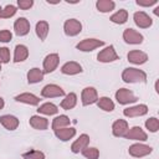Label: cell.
<instances>
[{
	"label": "cell",
	"instance_id": "33",
	"mask_svg": "<svg viewBox=\"0 0 159 159\" xmlns=\"http://www.w3.org/2000/svg\"><path fill=\"white\" fill-rule=\"evenodd\" d=\"M145 128H147L149 132H152V133L158 132V129H159V120H158V118L150 117L149 119H147V120H145Z\"/></svg>",
	"mask_w": 159,
	"mask_h": 159
},
{
	"label": "cell",
	"instance_id": "10",
	"mask_svg": "<svg viewBox=\"0 0 159 159\" xmlns=\"http://www.w3.org/2000/svg\"><path fill=\"white\" fill-rule=\"evenodd\" d=\"M58 62H60V57L57 53H50L45 57L43 60V73H51L53 72L57 66H58Z\"/></svg>",
	"mask_w": 159,
	"mask_h": 159
},
{
	"label": "cell",
	"instance_id": "43",
	"mask_svg": "<svg viewBox=\"0 0 159 159\" xmlns=\"http://www.w3.org/2000/svg\"><path fill=\"white\" fill-rule=\"evenodd\" d=\"M0 71H1V62H0Z\"/></svg>",
	"mask_w": 159,
	"mask_h": 159
},
{
	"label": "cell",
	"instance_id": "11",
	"mask_svg": "<svg viewBox=\"0 0 159 159\" xmlns=\"http://www.w3.org/2000/svg\"><path fill=\"white\" fill-rule=\"evenodd\" d=\"M133 19H134L135 25L138 27H142V29H148V27H150L153 25V20L144 11H137V12H134Z\"/></svg>",
	"mask_w": 159,
	"mask_h": 159
},
{
	"label": "cell",
	"instance_id": "5",
	"mask_svg": "<svg viewBox=\"0 0 159 159\" xmlns=\"http://www.w3.org/2000/svg\"><path fill=\"white\" fill-rule=\"evenodd\" d=\"M97 60L99 62H104V63L113 62V61L118 60V55H117V52L114 50V46L109 45L106 48H103L102 51H99V53L97 55Z\"/></svg>",
	"mask_w": 159,
	"mask_h": 159
},
{
	"label": "cell",
	"instance_id": "7",
	"mask_svg": "<svg viewBox=\"0 0 159 159\" xmlns=\"http://www.w3.org/2000/svg\"><path fill=\"white\" fill-rule=\"evenodd\" d=\"M41 96L45 98H55V97H62L65 96V91L57 86V84H46L42 91H41Z\"/></svg>",
	"mask_w": 159,
	"mask_h": 159
},
{
	"label": "cell",
	"instance_id": "8",
	"mask_svg": "<svg viewBox=\"0 0 159 159\" xmlns=\"http://www.w3.org/2000/svg\"><path fill=\"white\" fill-rule=\"evenodd\" d=\"M63 30L67 36H76L82 31V24L76 19H70L65 22Z\"/></svg>",
	"mask_w": 159,
	"mask_h": 159
},
{
	"label": "cell",
	"instance_id": "28",
	"mask_svg": "<svg viewBox=\"0 0 159 159\" xmlns=\"http://www.w3.org/2000/svg\"><path fill=\"white\" fill-rule=\"evenodd\" d=\"M109 20H111L112 22H114V24L122 25V24L127 22V20H128V11L124 10V9H120V10H118L116 14H113V15L109 17Z\"/></svg>",
	"mask_w": 159,
	"mask_h": 159
},
{
	"label": "cell",
	"instance_id": "40",
	"mask_svg": "<svg viewBox=\"0 0 159 159\" xmlns=\"http://www.w3.org/2000/svg\"><path fill=\"white\" fill-rule=\"evenodd\" d=\"M4 106H5V102H4V99L0 97V109H2V108H4Z\"/></svg>",
	"mask_w": 159,
	"mask_h": 159
},
{
	"label": "cell",
	"instance_id": "21",
	"mask_svg": "<svg viewBox=\"0 0 159 159\" xmlns=\"http://www.w3.org/2000/svg\"><path fill=\"white\" fill-rule=\"evenodd\" d=\"M61 72L63 75H68V76H72V75H77V73H81L82 72V66L75 61H70V62H66L62 67H61Z\"/></svg>",
	"mask_w": 159,
	"mask_h": 159
},
{
	"label": "cell",
	"instance_id": "37",
	"mask_svg": "<svg viewBox=\"0 0 159 159\" xmlns=\"http://www.w3.org/2000/svg\"><path fill=\"white\" fill-rule=\"evenodd\" d=\"M12 34L9 30H0V42H10Z\"/></svg>",
	"mask_w": 159,
	"mask_h": 159
},
{
	"label": "cell",
	"instance_id": "16",
	"mask_svg": "<svg viewBox=\"0 0 159 159\" xmlns=\"http://www.w3.org/2000/svg\"><path fill=\"white\" fill-rule=\"evenodd\" d=\"M128 129V123L124 119H117L112 125V133L114 137H124Z\"/></svg>",
	"mask_w": 159,
	"mask_h": 159
},
{
	"label": "cell",
	"instance_id": "24",
	"mask_svg": "<svg viewBox=\"0 0 159 159\" xmlns=\"http://www.w3.org/2000/svg\"><path fill=\"white\" fill-rule=\"evenodd\" d=\"M43 76H45V73L42 70L34 67L27 72V82L29 83H39L43 80Z\"/></svg>",
	"mask_w": 159,
	"mask_h": 159
},
{
	"label": "cell",
	"instance_id": "20",
	"mask_svg": "<svg viewBox=\"0 0 159 159\" xmlns=\"http://www.w3.org/2000/svg\"><path fill=\"white\" fill-rule=\"evenodd\" d=\"M0 123L7 130H15L19 127V119L15 116H11V114H4V116H1L0 117Z\"/></svg>",
	"mask_w": 159,
	"mask_h": 159
},
{
	"label": "cell",
	"instance_id": "30",
	"mask_svg": "<svg viewBox=\"0 0 159 159\" xmlns=\"http://www.w3.org/2000/svg\"><path fill=\"white\" fill-rule=\"evenodd\" d=\"M114 6H116V2L112 0H98L96 2V7L101 12H109L114 9Z\"/></svg>",
	"mask_w": 159,
	"mask_h": 159
},
{
	"label": "cell",
	"instance_id": "2",
	"mask_svg": "<svg viewBox=\"0 0 159 159\" xmlns=\"http://www.w3.org/2000/svg\"><path fill=\"white\" fill-rule=\"evenodd\" d=\"M104 42L102 40H97V39H84L81 42H78L76 45L77 50L83 51V52H88V51H93L101 46H103Z\"/></svg>",
	"mask_w": 159,
	"mask_h": 159
},
{
	"label": "cell",
	"instance_id": "3",
	"mask_svg": "<svg viewBox=\"0 0 159 159\" xmlns=\"http://www.w3.org/2000/svg\"><path fill=\"white\" fill-rule=\"evenodd\" d=\"M116 99L119 104H129V103H134L138 98L134 96V93L130 89L119 88L116 92Z\"/></svg>",
	"mask_w": 159,
	"mask_h": 159
},
{
	"label": "cell",
	"instance_id": "12",
	"mask_svg": "<svg viewBox=\"0 0 159 159\" xmlns=\"http://www.w3.org/2000/svg\"><path fill=\"white\" fill-rule=\"evenodd\" d=\"M147 113H148V106L147 104H137V106H133V107H128L123 111V114L125 117H129V118L142 117Z\"/></svg>",
	"mask_w": 159,
	"mask_h": 159
},
{
	"label": "cell",
	"instance_id": "13",
	"mask_svg": "<svg viewBox=\"0 0 159 159\" xmlns=\"http://www.w3.org/2000/svg\"><path fill=\"white\" fill-rule=\"evenodd\" d=\"M14 30H15V34L17 36L27 35L29 31H30V22H29V20L25 19V17H19L14 22Z\"/></svg>",
	"mask_w": 159,
	"mask_h": 159
},
{
	"label": "cell",
	"instance_id": "31",
	"mask_svg": "<svg viewBox=\"0 0 159 159\" xmlns=\"http://www.w3.org/2000/svg\"><path fill=\"white\" fill-rule=\"evenodd\" d=\"M97 106H98L101 109H103L104 112H112V111L114 109V103H113V101H112L111 98H108V97H101V98H98Z\"/></svg>",
	"mask_w": 159,
	"mask_h": 159
},
{
	"label": "cell",
	"instance_id": "25",
	"mask_svg": "<svg viewBox=\"0 0 159 159\" xmlns=\"http://www.w3.org/2000/svg\"><path fill=\"white\" fill-rule=\"evenodd\" d=\"M36 35L40 37L41 41H45L47 35H48V30H50V26H48V22L47 21H39L36 24Z\"/></svg>",
	"mask_w": 159,
	"mask_h": 159
},
{
	"label": "cell",
	"instance_id": "35",
	"mask_svg": "<svg viewBox=\"0 0 159 159\" xmlns=\"http://www.w3.org/2000/svg\"><path fill=\"white\" fill-rule=\"evenodd\" d=\"M16 14V6H14V5H6L2 10H1V17H4V19H9V17H11V16H14Z\"/></svg>",
	"mask_w": 159,
	"mask_h": 159
},
{
	"label": "cell",
	"instance_id": "17",
	"mask_svg": "<svg viewBox=\"0 0 159 159\" xmlns=\"http://www.w3.org/2000/svg\"><path fill=\"white\" fill-rule=\"evenodd\" d=\"M89 144V137L87 134H81L78 137V139H76L72 145H71V150L72 153H80L82 152L84 148H87Z\"/></svg>",
	"mask_w": 159,
	"mask_h": 159
},
{
	"label": "cell",
	"instance_id": "1",
	"mask_svg": "<svg viewBox=\"0 0 159 159\" xmlns=\"http://www.w3.org/2000/svg\"><path fill=\"white\" fill-rule=\"evenodd\" d=\"M122 80L125 83H139L147 81V73L143 70H138L134 67L125 68L122 73Z\"/></svg>",
	"mask_w": 159,
	"mask_h": 159
},
{
	"label": "cell",
	"instance_id": "39",
	"mask_svg": "<svg viewBox=\"0 0 159 159\" xmlns=\"http://www.w3.org/2000/svg\"><path fill=\"white\" fill-rule=\"evenodd\" d=\"M154 4H157V0H137V5H139V6H152V5H154Z\"/></svg>",
	"mask_w": 159,
	"mask_h": 159
},
{
	"label": "cell",
	"instance_id": "18",
	"mask_svg": "<svg viewBox=\"0 0 159 159\" xmlns=\"http://www.w3.org/2000/svg\"><path fill=\"white\" fill-rule=\"evenodd\" d=\"M15 101L16 102H21V103H25V104H30V106H37L40 103V98L32 93H29V92H25V93H21V94H17L15 97Z\"/></svg>",
	"mask_w": 159,
	"mask_h": 159
},
{
	"label": "cell",
	"instance_id": "34",
	"mask_svg": "<svg viewBox=\"0 0 159 159\" xmlns=\"http://www.w3.org/2000/svg\"><path fill=\"white\" fill-rule=\"evenodd\" d=\"M22 158L24 159H45V154L40 150H35V149H31L26 153L22 154Z\"/></svg>",
	"mask_w": 159,
	"mask_h": 159
},
{
	"label": "cell",
	"instance_id": "22",
	"mask_svg": "<svg viewBox=\"0 0 159 159\" xmlns=\"http://www.w3.org/2000/svg\"><path fill=\"white\" fill-rule=\"evenodd\" d=\"M30 125L37 130H45L48 127V120L40 116H32L30 118Z\"/></svg>",
	"mask_w": 159,
	"mask_h": 159
},
{
	"label": "cell",
	"instance_id": "41",
	"mask_svg": "<svg viewBox=\"0 0 159 159\" xmlns=\"http://www.w3.org/2000/svg\"><path fill=\"white\" fill-rule=\"evenodd\" d=\"M154 14H155L157 16H159V6H157V7H155V10H154Z\"/></svg>",
	"mask_w": 159,
	"mask_h": 159
},
{
	"label": "cell",
	"instance_id": "32",
	"mask_svg": "<svg viewBox=\"0 0 159 159\" xmlns=\"http://www.w3.org/2000/svg\"><path fill=\"white\" fill-rule=\"evenodd\" d=\"M81 153L87 159H98V157H99V150L97 148H93V147H87Z\"/></svg>",
	"mask_w": 159,
	"mask_h": 159
},
{
	"label": "cell",
	"instance_id": "36",
	"mask_svg": "<svg viewBox=\"0 0 159 159\" xmlns=\"http://www.w3.org/2000/svg\"><path fill=\"white\" fill-rule=\"evenodd\" d=\"M10 61V50L7 47H0V62L7 63Z\"/></svg>",
	"mask_w": 159,
	"mask_h": 159
},
{
	"label": "cell",
	"instance_id": "14",
	"mask_svg": "<svg viewBox=\"0 0 159 159\" xmlns=\"http://www.w3.org/2000/svg\"><path fill=\"white\" fill-rule=\"evenodd\" d=\"M124 137L127 139H130V140H142V142H144V140L148 139L147 133L140 127H138V125L132 127L130 129H128V132H127V134Z\"/></svg>",
	"mask_w": 159,
	"mask_h": 159
},
{
	"label": "cell",
	"instance_id": "9",
	"mask_svg": "<svg viewBox=\"0 0 159 159\" xmlns=\"http://www.w3.org/2000/svg\"><path fill=\"white\" fill-rule=\"evenodd\" d=\"M123 40L130 45H139L143 42V35L134 29H125L123 31Z\"/></svg>",
	"mask_w": 159,
	"mask_h": 159
},
{
	"label": "cell",
	"instance_id": "23",
	"mask_svg": "<svg viewBox=\"0 0 159 159\" xmlns=\"http://www.w3.org/2000/svg\"><path fill=\"white\" fill-rule=\"evenodd\" d=\"M29 57V48L25 45H16L14 52V62H22Z\"/></svg>",
	"mask_w": 159,
	"mask_h": 159
},
{
	"label": "cell",
	"instance_id": "27",
	"mask_svg": "<svg viewBox=\"0 0 159 159\" xmlns=\"http://www.w3.org/2000/svg\"><path fill=\"white\" fill-rule=\"evenodd\" d=\"M76 103H77V96H76V93L71 92V93L66 94L65 99H62L61 107L63 109H66V111H70V109H72L76 106Z\"/></svg>",
	"mask_w": 159,
	"mask_h": 159
},
{
	"label": "cell",
	"instance_id": "42",
	"mask_svg": "<svg viewBox=\"0 0 159 159\" xmlns=\"http://www.w3.org/2000/svg\"><path fill=\"white\" fill-rule=\"evenodd\" d=\"M1 10H2V9H1V6H0V17H1Z\"/></svg>",
	"mask_w": 159,
	"mask_h": 159
},
{
	"label": "cell",
	"instance_id": "29",
	"mask_svg": "<svg viewBox=\"0 0 159 159\" xmlns=\"http://www.w3.org/2000/svg\"><path fill=\"white\" fill-rule=\"evenodd\" d=\"M37 112H39V113H41V114L52 116V114H56V113L58 112V108H57V106H56V104L47 102V103L41 104V106L37 108Z\"/></svg>",
	"mask_w": 159,
	"mask_h": 159
},
{
	"label": "cell",
	"instance_id": "38",
	"mask_svg": "<svg viewBox=\"0 0 159 159\" xmlns=\"http://www.w3.org/2000/svg\"><path fill=\"white\" fill-rule=\"evenodd\" d=\"M32 5H34L32 0H17V6L21 10H29Z\"/></svg>",
	"mask_w": 159,
	"mask_h": 159
},
{
	"label": "cell",
	"instance_id": "19",
	"mask_svg": "<svg viewBox=\"0 0 159 159\" xmlns=\"http://www.w3.org/2000/svg\"><path fill=\"white\" fill-rule=\"evenodd\" d=\"M55 135L62 140V142H67L70 139H72L76 135V129L73 127H66V128H60L55 130Z\"/></svg>",
	"mask_w": 159,
	"mask_h": 159
},
{
	"label": "cell",
	"instance_id": "15",
	"mask_svg": "<svg viewBox=\"0 0 159 159\" xmlns=\"http://www.w3.org/2000/svg\"><path fill=\"white\" fill-rule=\"evenodd\" d=\"M127 57H128V61L134 63V65H143L148 60V55L145 52H143V51H139V50L129 51Z\"/></svg>",
	"mask_w": 159,
	"mask_h": 159
},
{
	"label": "cell",
	"instance_id": "26",
	"mask_svg": "<svg viewBox=\"0 0 159 159\" xmlns=\"http://www.w3.org/2000/svg\"><path fill=\"white\" fill-rule=\"evenodd\" d=\"M70 123H71V120H70V118L67 116L60 114L56 118H53V120H52V129L56 130V129H60V128H66V127L70 125Z\"/></svg>",
	"mask_w": 159,
	"mask_h": 159
},
{
	"label": "cell",
	"instance_id": "4",
	"mask_svg": "<svg viewBox=\"0 0 159 159\" xmlns=\"http://www.w3.org/2000/svg\"><path fill=\"white\" fill-rule=\"evenodd\" d=\"M152 150H153V148L149 147V145L135 143V144H133V145L129 147L128 153H129V155H132L134 158H142V157H145V155L150 154Z\"/></svg>",
	"mask_w": 159,
	"mask_h": 159
},
{
	"label": "cell",
	"instance_id": "6",
	"mask_svg": "<svg viewBox=\"0 0 159 159\" xmlns=\"http://www.w3.org/2000/svg\"><path fill=\"white\" fill-rule=\"evenodd\" d=\"M81 101H82L83 106H89V104L96 103L98 101V94H97L96 88H93V87L83 88V91L81 93Z\"/></svg>",
	"mask_w": 159,
	"mask_h": 159
}]
</instances>
